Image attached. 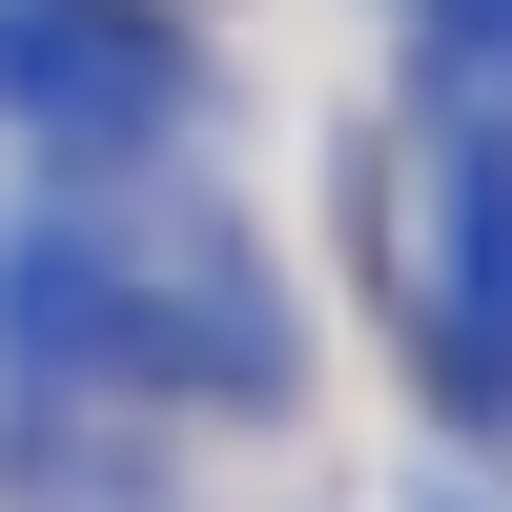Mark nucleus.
<instances>
[{
  "mask_svg": "<svg viewBox=\"0 0 512 512\" xmlns=\"http://www.w3.org/2000/svg\"><path fill=\"white\" fill-rule=\"evenodd\" d=\"M0 390L21 410H287L308 328L226 205L82 185L0 246Z\"/></svg>",
  "mask_w": 512,
  "mask_h": 512,
  "instance_id": "obj_1",
  "label": "nucleus"
},
{
  "mask_svg": "<svg viewBox=\"0 0 512 512\" xmlns=\"http://www.w3.org/2000/svg\"><path fill=\"white\" fill-rule=\"evenodd\" d=\"M0 103L103 185V164H144L164 123H185V41H164L144 0H0Z\"/></svg>",
  "mask_w": 512,
  "mask_h": 512,
  "instance_id": "obj_2",
  "label": "nucleus"
},
{
  "mask_svg": "<svg viewBox=\"0 0 512 512\" xmlns=\"http://www.w3.org/2000/svg\"><path fill=\"white\" fill-rule=\"evenodd\" d=\"M431 390L512 431V123H451V185H431Z\"/></svg>",
  "mask_w": 512,
  "mask_h": 512,
  "instance_id": "obj_3",
  "label": "nucleus"
},
{
  "mask_svg": "<svg viewBox=\"0 0 512 512\" xmlns=\"http://www.w3.org/2000/svg\"><path fill=\"white\" fill-rule=\"evenodd\" d=\"M431 41H451V62L492 82V62H512V0H431Z\"/></svg>",
  "mask_w": 512,
  "mask_h": 512,
  "instance_id": "obj_4",
  "label": "nucleus"
}]
</instances>
